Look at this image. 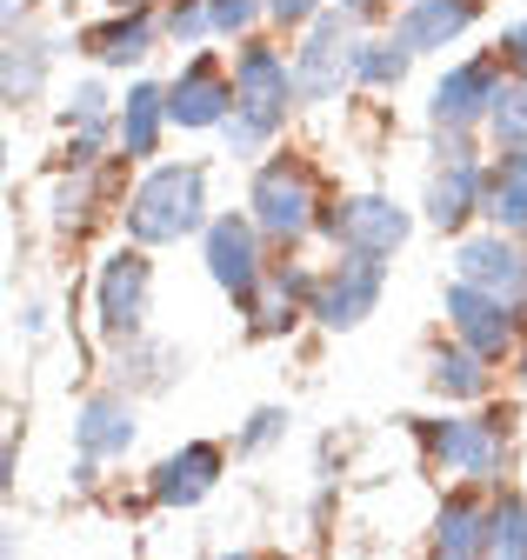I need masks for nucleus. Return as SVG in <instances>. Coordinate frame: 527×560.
I'll return each mask as SVG.
<instances>
[{
  "label": "nucleus",
  "instance_id": "cd10ccee",
  "mask_svg": "<svg viewBox=\"0 0 527 560\" xmlns=\"http://www.w3.org/2000/svg\"><path fill=\"white\" fill-rule=\"evenodd\" d=\"M281 434H288V407H260V413H247V428H241L234 454H268Z\"/></svg>",
  "mask_w": 527,
  "mask_h": 560
},
{
  "label": "nucleus",
  "instance_id": "412c9836",
  "mask_svg": "<svg viewBox=\"0 0 527 560\" xmlns=\"http://www.w3.org/2000/svg\"><path fill=\"white\" fill-rule=\"evenodd\" d=\"M428 387L441 400H481L494 387V361H481L468 340H454V347H434L428 354Z\"/></svg>",
  "mask_w": 527,
  "mask_h": 560
},
{
  "label": "nucleus",
  "instance_id": "dca6fc26",
  "mask_svg": "<svg viewBox=\"0 0 527 560\" xmlns=\"http://www.w3.org/2000/svg\"><path fill=\"white\" fill-rule=\"evenodd\" d=\"M134 434H141V420H134V394H127V387L94 394V400H81V413H74V447H81L87 460H120L127 447H134Z\"/></svg>",
  "mask_w": 527,
  "mask_h": 560
},
{
  "label": "nucleus",
  "instance_id": "39448f33",
  "mask_svg": "<svg viewBox=\"0 0 527 560\" xmlns=\"http://www.w3.org/2000/svg\"><path fill=\"white\" fill-rule=\"evenodd\" d=\"M501 88H507V60H501V54H475V60L447 67V74L434 81L428 120H434L441 133H475V127H488Z\"/></svg>",
  "mask_w": 527,
  "mask_h": 560
},
{
  "label": "nucleus",
  "instance_id": "7ed1b4c3",
  "mask_svg": "<svg viewBox=\"0 0 527 560\" xmlns=\"http://www.w3.org/2000/svg\"><path fill=\"white\" fill-rule=\"evenodd\" d=\"M320 187H314V174L294 161V154H274L268 167L254 174V228L268 234L274 247H294V241H307L314 228H320Z\"/></svg>",
  "mask_w": 527,
  "mask_h": 560
},
{
  "label": "nucleus",
  "instance_id": "f3484780",
  "mask_svg": "<svg viewBox=\"0 0 527 560\" xmlns=\"http://www.w3.org/2000/svg\"><path fill=\"white\" fill-rule=\"evenodd\" d=\"M475 21H481V0H408V8L394 14V34H401L414 54H441Z\"/></svg>",
  "mask_w": 527,
  "mask_h": 560
},
{
  "label": "nucleus",
  "instance_id": "ddd939ff",
  "mask_svg": "<svg viewBox=\"0 0 527 560\" xmlns=\"http://www.w3.org/2000/svg\"><path fill=\"white\" fill-rule=\"evenodd\" d=\"M454 273L475 280V288L501 294L520 320H527V254H520V234L494 228V234H468L454 247Z\"/></svg>",
  "mask_w": 527,
  "mask_h": 560
},
{
  "label": "nucleus",
  "instance_id": "f704fd0d",
  "mask_svg": "<svg viewBox=\"0 0 527 560\" xmlns=\"http://www.w3.org/2000/svg\"><path fill=\"white\" fill-rule=\"evenodd\" d=\"M335 8H341V14H354V21H374L387 0H335Z\"/></svg>",
  "mask_w": 527,
  "mask_h": 560
},
{
  "label": "nucleus",
  "instance_id": "f8f14e48",
  "mask_svg": "<svg viewBox=\"0 0 527 560\" xmlns=\"http://www.w3.org/2000/svg\"><path fill=\"white\" fill-rule=\"evenodd\" d=\"M447 327H454V340H468L481 361H507L514 354V334H520V314L501 301V294H488V288H475V280H460L454 273V288H447Z\"/></svg>",
  "mask_w": 527,
  "mask_h": 560
},
{
  "label": "nucleus",
  "instance_id": "393cba45",
  "mask_svg": "<svg viewBox=\"0 0 527 560\" xmlns=\"http://www.w3.org/2000/svg\"><path fill=\"white\" fill-rule=\"evenodd\" d=\"M408 60H414V47L394 34V40H354V81H367V88H401L408 81Z\"/></svg>",
  "mask_w": 527,
  "mask_h": 560
},
{
  "label": "nucleus",
  "instance_id": "2f4dec72",
  "mask_svg": "<svg viewBox=\"0 0 527 560\" xmlns=\"http://www.w3.org/2000/svg\"><path fill=\"white\" fill-rule=\"evenodd\" d=\"M87 194H94L87 180L60 187V194H54V228H81V221H87Z\"/></svg>",
  "mask_w": 527,
  "mask_h": 560
},
{
  "label": "nucleus",
  "instance_id": "6e6552de",
  "mask_svg": "<svg viewBox=\"0 0 527 560\" xmlns=\"http://www.w3.org/2000/svg\"><path fill=\"white\" fill-rule=\"evenodd\" d=\"M320 234L335 241V247L394 260V254L408 247L414 221H408V207H394L387 194H354V200H341V207H320Z\"/></svg>",
  "mask_w": 527,
  "mask_h": 560
},
{
  "label": "nucleus",
  "instance_id": "c756f323",
  "mask_svg": "<svg viewBox=\"0 0 527 560\" xmlns=\"http://www.w3.org/2000/svg\"><path fill=\"white\" fill-rule=\"evenodd\" d=\"M208 14H214V34L247 40V34H254V21L268 14V0H208Z\"/></svg>",
  "mask_w": 527,
  "mask_h": 560
},
{
  "label": "nucleus",
  "instance_id": "20e7f679",
  "mask_svg": "<svg viewBox=\"0 0 527 560\" xmlns=\"http://www.w3.org/2000/svg\"><path fill=\"white\" fill-rule=\"evenodd\" d=\"M421 447L441 474L460 480H501V454H507V428L501 413H447V420H421Z\"/></svg>",
  "mask_w": 527,
  "mask_h": 560
},
{
  "label": "nucleus",
  "instance_id": "4be33fe9",
  "mask_svg": "<svg viewBox=\"0 0 527 560\" xmlns=\"http://www.w3.org/2000/svg\"><path fill=\"white\" fill-rule=\"evenodd\" d=\"M81 47H87L101 67H134V60H148V54H154V21H148L141 8H120L107 27H87V34H81Z\"/></svg>",
  "mask_w": 527,
  "mask_h": 560
},
{
  "label": "nucleus",
  "instance_id": "bb28decb",
  "mask_svg": "<svg viewBox=\"0 0 527 560\" xmlns=\"http://www.w3.org/2000/svg\"><path fill=\"white\" fill-rule=\"evenodd\" d=\"M488 133H494V148H527V81L501 88V101L488 114Z\"/></svg>",
  "mask_w": 527,
  "mask_h": 560
},
{
  "label": "nucleus",
  "instance_id": "c9c22d12",
  "mask_svg": "<svg viewBox=\"0 0 527 560\" xmlns=\"http://www.w3.org/2000/svg\"><path fill=\"white\" fill-rule=\"evenodd\" d=\"M514 374H520V394H527V347H520V368H514Z\"/></svg>",
  "mask_w": 527,
  "mask_h": 560
},
{
  "label": "nucleus",
  "instance_id": "423d86ee",
  "mask_svg": "<svg viewBox=\"0 0 527 560\" xmlns=\"http://www.w3.org/2000/svg\"><path fill=\"white\" fill-rule=\"evenodd\" d=\"M380 288H387V260L380 254H354V247H341V260L320 273V288H314V320L327 327V334H354L374 307H380Z\"/></svg>",
  "mask_w": 527,
  "mask_h": 560
},
{
  "label": "nucleus",
  "instance_id": "9b49d317",
  "mask_svg": "<svg viewBox=\"0 0 527 560\" xmlns=\"http://www.w3.org/2000/svg\"><path fill=\"white\" fill-rule=\"evenodd\" d=\"M481 187H488V167L468 154V133H447V148H441V161L428 174V194H421L428 228L460 234V228H468V214H481Z\"/></svg>",
  "mask_w": 527,
  "mask_h": 560
},
{
  "label": "nucleus",
  "instance_id": "b1692460",
  "mask_svg": "<svg viewBox=\"0 0 527 560\" xmlns=\"http://www.w3.org/2000/svg\"><path fill=\"white\" fill-rule=\"evenodd\" d=\"M47 67H54V47L40 40V34H21V27H8V107H27L40 88H47Z\"/></svg>",
  "mask_w": 527,
  "mask_h": 560
},
{
  "label": "nucleus",
  "instance_id": "473e14b6",
  "mask_svg": "<svg viewBox=\"0 0 527 560\" xmlns=\"http://www.w3.org/2000/svg\"><path fill=\"white\" fill-rule=\"evenodd\" d=\"M501 60H507V74H520V81H527V21L501 27Z\"/></svg>",
  "mask_w": 527,
  "mask_h": 560
},
{
  "label": "nucleus",
  "instance_id": "a878e982",
  "mask_svg": "<svg viewBox=\"0 0 527 560\" xmlns=\"http://www.w3.org/2000/svg\"><path fill=\"white\" fill-rule=\"evenodd\" d=\"M488 553H501V560H527V501L507 494L494 501V521H488Z\"/></svg>",
  "mask_w": 527,
  "mask_h": 560
},
{
  "label": "nucleus",
  "instance_id": "c85d7f7f",
  "mask_svg": "<svg viewBox=\"0 0 527 560\" xmlns=\"http://www.w3.org/2000/svg\"><path fill=\"white\" fill-rule=\"evenodd\" d=\"M167 40H180V47H194V40H201V34H214V14H208V0H174V8H167Z\"/></svg>",
  "mask_w": 527,
  "mask_h": 560
},
{
  "label": "nucleus",
  "instance_id": "0eeeda50",
  "mask_svg": "<svg viewBox=\"0 0 527 560\" xmlns=\"http://www.w3.org/2000/svg\"><path fill=\"white\" fill-rule=\"evenodd\" d=\"M354 14H314L307 21V40L294 47V81H301V101H335L348 81H354Z\"/></svg>",
  "mask_w": 527,
  "mask_h": 560
},
{
  "label": "nucleus",
  "instance_id": "2eb2a0df",
  "mask_svg": "<svg viewBox=\"0 0 527 560\" xmlns=\"http://www.w3.org/2000/svg\"><path fill=\"white\" fill-rule=\"evenodd\" d=\"M221 467H227V454H221L214 441H187L180 454H167V460L154 467L148 494H154V508H194V501H208V494H214Z\"/></svg>",
  "mask_w": 527,
  "mask_h": 560
},
{
  "label": "nucleus",
  "instance_id": "e433bc0d",
  "mask_svg": "<svg viewBox=\"0 0 527 560\" xmlns=\"http://www.w3.org/2000/svg\"><path fill=\"white\" fill-rule=\"evenodd\" d=\"M107 8H114V14H120V8H141V0H107Z\"/></svg>",
  "mask_w": 527,
  "mask_h": 560
},
{
  "label": "nucleus",
  "instance_id": "f03ea898",
  "mask_svg": "<svg viewBox=\"0 0 527 560\" xmlns=\"http://www.w3.org/2000/svg\"><path fill=\"white\" fill-rule=\"evenodd\" d=\"M208 228V167H154L127 194V234L141 247H167Z\"/></svg>",
  "mask_w": 527,
  "mask_h": 560
},
{
  "label": "nucleus",
  "instance_id": "4468645a",
  "mask_svg": "<svg viewBox=\"0 0 527 560\" xmlns=\"http://www.w3.org/2000/svg\"><path fill=\"white\" fill-rule=\"evenodd\" d=\"M227 114H234V81L221 74L214 54H194L167 88V120L174 127H221Z\"/></svg>",
  "mask_w": 527,
  "mask_h": 560
},
{
  "label": "nucleus",
  "instance_id": "1a4fd4ad",
  "mask_svg": "<svg viewBox=\"0 0 527 560\" xmlns=\"http://www.w3.org/2000/svg\"><path fill=\"white\" fill-rule=\"evenodd\" d=\"M260 234L254 221H241V214H221V221H208V273H214V288L241 307V314H254V301H260V288H268V260H260Z\"/></svg>",
  "mask_w": 527,
  "mask_h": 560
},
{
  "label": "nucleus",
  "instance_id": "5701e85b",
  "mask_svg": "<svg viewBox=\"0 0 527 560\" xmlns=\"http://www.w3.org/2000/svg\"><path fill=\"white\" fill-rule=\"evenodd\" d=\"M488 521H494V508H481L475 494H454V501L434 514V553H447V560L488 553Z\"/></svg>",
  "mask_w": 527,
  "mask_h": 560
},
{
  "label": "nucleus",
  "instance_id": "6ab92c4d",
  "mask_svg": "<svg viewBox=\"0 0 527 560\" xmlns=\"http://www.w3.org/2000/svg\"><path fill=\"white\" fill-rule=\"evenodd\" d=\"M180 374H187V361L174 354V347H161L148 334L114 340V387H127V394H167Z\"/></svg>",
  "mask_w": 527,
  "mask_h": 560
},
{
  "label": "nucleus",
  "instance_id": "72a5a7b5",
  "mask_svg": "<svg viewBox=\"0 0 527 560\" xmlns=\"http://www.w3.org/2000/svg\"><path fill=\"white\" fill-rule=\"evenodd\" d=\"M320 14V0H268V21H281V27H307Z\"/></svg>",
  "mask_w": 527,
  "mask_h": 560
},
{
  "label": "nucleus",
  "instance_id": "9d476101",
  "mask_svg": "<svg viewBox=\"0 0 527 560\" xmlns=\"http://www.w3.org/2000/svg\"><path fill=\"white\" fill-rule=\"evenodd\" d=\"M148 294H154V260L141 247H120L101 260V280H94V314H101V334L107 340H127L148 327Z\"/></svg>",
  "mask_w": 527,
  "mask_h": 560
},
{
  "label": "nucleus",
  "instance_id": "aec40b11",
  "mask_svg": "<svg viewBox=\"0 0 527 560\" xmlns=\"http://www.w3.org/2000/svg\"><path fill=\"white\" fill-rule=\"evenodd\" d=\"M481 214L507 234H527V148H501V161L488 167V187H481Z\"/></svg>",
  "mask_w": 527,
  "mask_h": 560
},
{
  "label": "nucleus",
  "instance_id": "f257e3e1",
  "mask_svg": "<svg viewBox=\"0 0 527 560\" xmlns=\"http://www.w3.org/2000/svg\"><path fill=\"white\" fill-rule=\"evenodd\" d=\"M294 101H301L294 60L281 47H268V40H241V54H234V114L221 120L227 148L234 154H260L288 127V107Z\"/></svg>",
  "mask_w": 527,
  "mask_h": 560
},
{
  "label": "nucleus",
  "instance_id": "7c9ffc66",
  "mask_svg": "<svg viewBox=\"0 0 527 560\" xmlns=\"http://www.w3.org/2000/svg\"><path fill=\"white\" fill-rule=\"evenodd\" d=\"M74 127H107V88L101 81L74 88Z\"/></svg>",
  "mask_w": 527,
  "mask_h": 560
},
{
  "label": "nucleus",
  "instance_id": "a211bd4d",
  "mask_svg": "<svg viewBox=\"0 0 527 560\" xmlns=\"http://www.w3.org/2000/svg\"><path fill=\"white\" fill-rule=\"evenodd\" d=\"M167 127H174V120H167V88H154V81H134V88H127V101H120V114H114V140H120L127 161H154Z\"/></svg>",
  "mask_w": 527,
  "mask_h": 560
}]
</instances>
